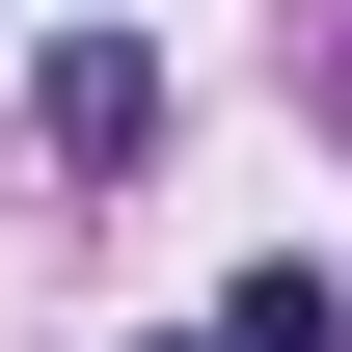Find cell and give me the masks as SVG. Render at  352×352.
I'll list each match as a JSON object with an SVG mask.
<instances>
[{
	"label": "cell",
	"mask_w": 352,
	"mask_h": 352,
	"mask_svg": "<svg viewBox=\"0 0 352 352\" xmlns=\"http://www.w3.org/2000/svg\"><path fill=\"white\" fill-rule=\"evenodd\" d=\"M28 109H54V163H135V135H163V54H135V28H54Z\"/></svg>",
	"instance_id": "1"
}]
</instances>
